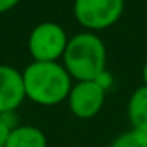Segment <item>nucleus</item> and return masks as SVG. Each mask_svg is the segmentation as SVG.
Listing matches in <instances>:
<instances>
[{
  "instance_id": "nucleus-2",
  "label": "nucleus",
  "mask_w": 147,
  "mask_h": 147,
  "mask_svg": "<svg viewBox=\"0 0 147 147\" xmlns=\"http://www.w3.org/2000/svg\"><path fill=\"white\" fill-rule=\"evenodd\" d=\"M62 65L76 81H95L106 71V45L95 32H81L68 40Z\"/></svg>"
},
{
  "instance_id": "nucleus-4",
  "label": "nucleus",
  "mask_w": 147,
  "mask_h": 147,
  "mask_svg": "<svg viewBox=\"0 0 147 147\" xmlns=\"http://www.w3.org/2000/svg\"><path fill=\"white\" fill-rule=\"evenodd\" d=\"M68 35L57 22L45 21L32 29L29 35V52L35 62H59L68 45Z\"/></svg>"
},
{
  "instance_id": "nucleus-1",
  "label": "nucleus",
  "mask_w": 147,
  "mask_h": 147,
  "mask_svg": "<svg viewBox=\"0 0 147 147\" xmlns=\"http://www.w3.org/2000/svg\"><path fill=\"white\" fill-rule=\"evenodd\" d=\"M26 98L40 106H55L68 98L73 78L60 62H35L22 71Z\"/></svg>"
},
{
  "instance_id": "nucleus-6",
  "label": "nucleus",
  "mask_w": 147,
  "mask_h": 147,
  "mask_svg": "<svg viewBox=\"0 0 147 147\" xmlns=\"http://www.w3.org/2000/svg\"><path fill=\"white\" fill-rule=\"evenodd\" d=\"M26 100L22 71L10 65H0V114L16 111Z\"/></svg>"
},
{
  "instance_id": "nucleus-10",
  "label": "nucleus",
  "mask_w": 147,
  "mask_h": 147,
  "mask_svg": "<svg viewBox=\"0 0 147 147\" xmlns=\"http://www.w3.org/2000/svg\"><path fill=\"white\" fill-rule=\"evenodd\" d=\"M10 133H11V128L2 120V117H0V147L7 146V141H8V138H10Z\"/></svg>"
},
{
  "instance_id": "nucleus-8",
  "label": "nucleus",
  "mask_w": 147,
  "mask_h": 147,
  "mask_svg": "<svg viewBox=\"0 0 147 147\" xmlns=\"http://www.w3.org/2000/svg\"><path fill=\"white\" fill-rule=\"evenodd\" d=\"M5 147H48V139L38 127L19 125L11 130Z\"/></svg>"
},
{
  "instance_id": "nucleus-12",
  "label": "nucleus",
  "mask_w": 147,
  "mask_h": 147,
  "mask_svg": "<svg viewBox=\"0 0 147 147\" xmlns=\"http://www.w3.org/2000/svg\"><path fill=\"white\" fill-rule=\"evenodd\" d=\"M142 79H144V84L147 86V60H146V63H144V67H142Z\"/></svg>"
},
{
  "instance_id": "nucleus-5",
  "label": "nucleus",
  "mask_w": 147,
  "mask_h": 147,
  "mask_svg": "<svg viewBox=\"0 0 147 147\" xmlns=\"http://www.w3.org/2000/svg\"><path fill=\"white\" fill-rule=\"evenodd\" d=\"M67 101L71 114L78 119H92L105 106L106 89L96 81H76Z\"/></svg>"
},
{
  "instance_id": "nucleus-3",
  "label": "nucleus",
  "mask_w": 147,
  "mask_h": 147,
  "mask_svg": "<svg viewBox=\"0 0 147 147\" xmlns=\"http://www.w3.org/2000/svg\"><path fill=\"white\" fill-rule=\"evenodd\" d=\"M125 0H74L73 14L87 32L106 30L120 21Z\"/></svg>"
},
{
  "instance_id": "nucleus-9",
  "label": "nucleus",
  "mask_w": 147,
  "mask_h": 147,
  "mask_svg": "<svg viewBox=\"0 0 147 147\" xmlns=\"http://www.w3.org/2000/svg\"><path fill=\"white\" fill-rule=\"evenodd\" d=\"M109 147H147V133L130 128L119 134Z\"/></svg>"
},
{
  "instance_id": "nucleus-11",
  "label": "nucleus",
  "mask_w": 147,
  "mask_h": 147,
  "mask_svg": "<svg viewBox=\"0 0 147 147\" xmlns=\"http://www.w3.org/2000/svg\"><path fill=\"white\" fill-rule=\"evenodd\" d=\"M19 2L21 0H0V14L11 11Z\"/></svg>"
},
{
  "instance_id": "nucleus-7",
  "label": "nucleus",
  "mask_w": 147,
  "mask_h": 147,
  "mask_svg": "<svg viewBox=\"0 0 147 147\" xmlns=\"http://www.w3.org/2000/svg\"><path fill=\"white\" fill-rule=\"evenodd\" d=\"M127 115L131 128L147 133V86L138 87L130 95L127 105Z\"/></svg>"
}]
</instances>
